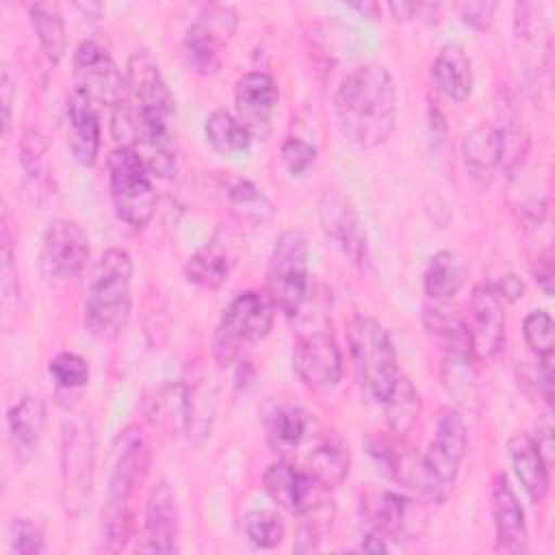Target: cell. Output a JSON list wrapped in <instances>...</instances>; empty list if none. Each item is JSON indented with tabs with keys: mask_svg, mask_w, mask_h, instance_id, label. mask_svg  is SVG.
<instances>
[{
	"mask_svg": "<svg viewBox=\"0 0 555 555\" xmlns=\"http://www.w3.org/2000/svg\"><path fill=\"white\" fill-rule=\"evenodd\" d=\"M334 115L343 137L358 147H377L397 124V87L379 63L351 69L334 98Z\"/></svg>",
	"mask_w": 555,
	"mask_h": 555,
	"instance_id": "1",
	"label": "cell"
},
{
	"mask_svg": "<svg viewBox=\"0 0 555 555\" xmlns=\"http://www.w3.org/2000/svg\"><path fill=\"white\" fill-rule=\"evenodd\" d=\"M150 449L137 427H130L121 436V451H117L106 501L102 507V544L106 551H121L132 533L134 499L147 475Z\"/></svg>",
	"mask_w": 555,
	"mask_h": 555,
	"instance_id": "2",
	"label": "cell"
},
{
	"mask_svg": "<svg viewBox=\"0 0 555 555\" xmlns=\"http://www.w3.org/2000/svg\"><path fill=\"white\" fill-rule=\"evenodd\" d=\"M132 258L124 249H106L85 297V327L98 338H113L130 317Z\"/></svg>",
	"mask_w": 555,
	"mask_h": 555,
	"instance_id": "3",
	"label": "cell"
},
{
	"mask_svg": "<svg viewBox=\"0 0 555 555\" xmlns=\"http://www.w3.org/2000/svg\"><path fill=\"white\" fill-rule=\"evenodd\" d=\"M347 340L362 388L382 403L401 375L388 332L371 317H356L347 325Z\"/></svg>",
	"mask_w": 555,
	"mask_h": 555,
	"instance_id": "4",
	"label": "cell"
},
{
	"mask_svg": "<svg viewBox=\"0 0 555 555\" xmlns=\"http://www.w3.org/2000/svg\"><path fill=\"white\" fill-rule=\"evenodd\" d=\"M273 301L267 293L245 291L223 310L217 325L212 353L219 364L234 362L247 345L260 343L273 327Z\"/></svg>",
	"mask_w": 555,
	"mask_h": 555,
	"instance_id": "5",
	"label": "cell"
},
{
	"mask_svg": "<svg viewBox=\"0 0 555 555\" xmlns=\"http://www.w3.org/2000/svg\"><path fill=\"white\" fill-rule=\"evenodd\" d=\"M312 291L308 243L299 230H284L273 245L267 267V295L286 317H295Z\"/></svg>",
	"mask_w": 555,
	"mask_h": 555,
	"instance_id": "6",
	"label": "cell"
},
{
	"mask_svg": "<svg viewBox=\"0 0 555 555\" xmlns=\"http://www.w3.org/2000/svg\"><path fill=\"white\" fill-rule=\"evenodd\" d=\"M108 182L117 215L134 228L147 225L156 208V191L145 158L132 145H121L111 152Z\"/></svg>",
	"mask_w": 555,
	"mask_h": 555,
	"instance_id": "7",
	"label": "cell"
},
{
	"mask_svg": "<svg viewBox=\"0 0 555 555\" xmlns=\"http://www.w3.org/2000/svg\"><path fill=\"white\" fill-rule=\"evenodd\" d=\"M310 319V314L306 317ZM312 325L304 323L295 336L293 366L299 379L317 392L336 388L343 375V353L325 314H314Z\"/></svg>",
	"mask_w": 555,
	"mask_h": 555,
	"instance_id": "8",
	"label": "cell"
},
{
	"mask_svg": "<svg viewBox=\"0 0 555 555\" xmlns=\"http://www.w3.org/2000/svg\"><path fill=\"white\" fill-rule=\"evenodd\" d=\"M63 505L76 516L89 501L93 481V434L87 418H72L63 425Z\"/></svg>",
	"mask_w": 555,
	"mask_h": 555,
	"instance_id": "9",
	"label": "cell"
},
{
	"mask_svg": "<svg viewBox=\"0 0 555 555\" xmlns=\"http://www.w3.org/2000/svg\"><path fill=\"white\" fill-rule=\"evenodd\" d=\"M236 28V13L225 4H210L189 26L182 54L186 65L204 76H210L221 65V52Z\"/></svg>",
	"mask_w": 555,
	"mask_h": 555,
	"instance_id": "10",
	"label": "cell"
},
{
	"mask_svg": "<svg viewBox=\"0 0 555 555\" xmlns=\"http://www.w3.org/2000/svg\"><path fill=\"white\" fill-rule=\"evenodd\" d=\"M362 516L371 531L397 542L418 538L425 527L423 505L392 490L366 492L362 496Z\"/></svg>",
	"mask_w": 555,
	"mask_h": 555,
	"instance_id": "11",
	"label": "cell"
},
{
	"mask_svg": "<svg viewBox=\"0 0 555 555\" xmlns=\"http://www.w3.org/2000/svg\"><path fill=\"white\" fill-rule=\"evenodd\" d=\"M373 455L386 466V470L410 492L418 494L429 503H442L451 490H447L434 470L429 468L423 453L403 442V438L395 436L392 440H379L373 447Z\"/></svg>",
	"mask_w": 555,
	"mask_h": 555,
	"instance_id": "12",
	"label": "cell"
},
{
	"mask_svg": "<svg viewBox=\"0 0 555 555\" xmlns=\"http://www.w3.org/2000/svg\"><path fill=\"white\" fill-rule=\"evenodd\" d=\"M74 74L76 87L87 91L95 104L119 106L124 102L126 76H121L106 48L98 41H80L74 52Z\"/></svg>",
	"mask_w": 555,
	"mask_h": 555,
	"instance_id": "13",
	"label": "cell"
},
{
	"mask_svg": "<svg viewBox=\"0 0 555 555\" xmlns=\"http://www.w3.org/2000/svg\"><path fill=\"white\" fill-rule=\"evenodd\" d=\"M319 221L325 236L343 251L358 269L369 264V243L362 221L351 202L338 191H325L319 199Z\"/></svg>",
	"mask_w": 555,
	"mask_h": 555,
	"instance_id": "14",
	"label": "cell"
},
{
	"mask_svg": "<svg viewBox=\"0 0 555 555\" xmlns=\"http://www.w3.org/2000/svg\"><path fill=\"white\" fill-rule=\"evenodd\" d=\"M126 93L132 113L171 119L176 106L173 95L160 74L156 59L147 50H134L126 67Z\"/></svg>",
	"mask_w": 555,
	"mask_h": 555,
	"instance_id": "15",
	"label": "cell"
},
{
	"mask_svg": "<svg viewBox=\"0 0 555 555\" xmlns=\"http://www.w3.org/2000/svg\"><path fill=\"white\" fill-rule=\"evenodd\" d=\"M466 449H468V434H466L464 418L453 408L442 410L436 418L434 436L429 440L425 460L447 490H451L455 483Z\"/></svg>",
	"mask_w": 555,
	"mask_h": 555,
	"instance_id": "16",
	"label": "cell"
},
{
	"mask_svg": "<svg viewBox=\"0 0 555 555\" xmlns=\"http://www.w3.org/2000/svg\"><path fill=\"white\" fill-rule=\"evenodd\" d=\"M503 299L492 282L477 284L470 297V336L473 351L481 360H492L505 343V310Z\"/></svg>",
	"mask_w": 555,
	"mask_h": 555,
	"instance_id": "17",
	"label": "cell"
},
{
	"mask_svg": "<svg viewBox=\"0 0 555 555\" xmlns=\"http://www.w3.org/2000/svg\"><path fill=\"white\" fill-rule=\"evenodd\" d=\"M280 91L267 72H247L234 85V104L241 124L251 137H267L278 111Z\"/></svg>",
	"mask_w": 555,
	"mask_h": 555,
	"instance_id": "18",
	"label": "cell"
},
{
	"mask_svg": "<svg viewBox=\"0 0 555 555\" xmlns=\"http://www.w3.org/2000/svg\"><path fill=\"white\" fill-rule=\"evenodd\" d=\"M89 256V241L82 228L69 219H54L43 234L41 260L48 275L74 278L82 271Z\"/></svg>",
	"mask_w": 555,
	"mask_h": 555,
	"instance_id": "19",
	"label": "cell"
},
{
	"mask_svg": "<svg viewBox=\"0 0 555 555\" xmlns=\"http://www.w3.org/2000/svg\"><path fill=\"white\" fill-rule=\"evenodd\" d=\"M178 503L171 486L160 479L152 486L145 503V522H143V542L139 544L141 553H173L178 548Z\"/></svg>",
	"mask_w": 555,
	"mask_h": 555,
	"instance_id": "20",
	"label": "cell"
},
{
	"mask_svg": "<svg viewBox=\"0 0 555 555\" xmlns=\"http://www.w3.org/2000/svg\"><path fill=\"white\" fill-rule=\"evenodd\" d=\"M492 518L496 531V551L509 555L527 553L525 512L505 473H496L492 481Z\"/></svg>",
	"mask_w": 555,
	"mask_h": 555,
	"instance_id": "21",
	"label": "cell"
},
{
	"mask_svg": "<svg viewBox=\"0 0 555 555\" xmlns=\"http://www.w3.org/2000/svg\"><path fill=\"white\" fill-rule=\"evenodd\" d=\"M67 119H69V145L76 160L91 167L100 152V117L93 98L74 85L67 95Z\"/></svg>",
	"mask_w": 555,
	"mask_h": 555,
	"instance_id": "22",
	"label": "cell"
},
{
	"mask_svg": "<svg viewBox=\"0 0 555 555\" xmlns=\"http://www.w3.org/2000/svg\"><path fill=\"white\" fill-rule=\"evenodd\" d=\"M304 470L325 488H336L349 473V447L338 434L314 429Z\"/></svg>",
	"mask_w": 555,
	"mask_h": 555,
	"instance_id": "23",
	"label": "cell"
},
{
	"mask_svg": "<svg viewBox=\"0 0 555 555\" xmlns=\"http://www.w3.org/2000/svg\"><path fill=\"white\" fill-rule=\"evenodd\" d=\"M312 431V416L297 403H280L267 416V440L284 460L295 455Z\"/></svg>",
	"mask_w": 555,
	"mask_h": 555,
	"instance_id": "24",
	"label": "cell"
},
{
	"mask_svg": "<svg viewBox=\"0 0 555 555\" xmlns=\"http://www.w3.org/2000/svg\"><path fill=\"white\" fill-rule=\"evenodd\" d=\"M507 447H509L512 466H514L516 477L520 479L527 496L533 503H542L544 496L548 494L551 477H548V462L542 455L540 447L527 434H514L509 438Z\"/></svg>",
	"mask_w": 555,
	"mask_h": 555,
	"instance_id": "25",
	"label": "cell"
},
{
	"mask_svg": "<svg viewBox=\"0 0 555 555\" xmlns=\"http://www.w3.org/2000/svg\"><path fill=\"white\" fill-rule=\"evenodd\" d=\"M431 78L436 89L447 95L449 100L462 102L473 91V65L470 56L466 54L464 46L457 41L444 43L434 63H431Z\"/></svg>",
	"mask_w": 555,
	"mask_h": 555,
	"instance_id": "26",
	"label": "cell"
},
{
	"mask_svg": "<svg viewBox=\"0 0 555 555\" xmlns=\"http://www.w3.org/2000/svg\"><path fill=\"white\" fill-rule=\"evenodd\" d=\"M423 323L434 345L444 351V358H475L473 336L468 323L462 317L447 312L440 306H429L425 308Z\"/></svg>",
	"mask_w": 555,
	"mask_h": 555,
	"instance_id": "27",
	"label": "cell"
},
{
	"mask_svg": "<svg viewBox=\"0 0 555 555\" xmlns=\"http://www.w3.org/2000/svg\"><path fill=\"white\" fill-rule=\"evenodd\" d=\"M468 275V267L462 254L451 249L436 251L423 273L425 295L434 301H449L460 293Z\"/></svg>",
	"mask_w": 555,
	"mask_h": 555,
	"instance_id": "28",
	"label": "cell"
},
{
	"mask_svg": "<svg viewBox=\"0 0 555 555\" xmlns=\"http://www.w3.org/2000/svg\"><path fill=\"white\" fill-rule=\"evenodd\" d=\"M9 438L17 453H33L46 429V403L37 395H24L7 414Z\"/></svg>",
	"mask_w": 555,
	"mask_h": 555,
	"instance_id": "29",
	"label": "cell"
},
{
	"mask_svg": "<svg viewBox=\"0 0 555 555\" xmlns=\"http://www.w3.org/2000/svg\"><path fill=\"white\" fill-rule=\"evenodd\" d=\"M462 156L473 173H490L503 163L505 134L496 124L475 126L462 141Z\"/></svg>",
	"mask_w": 555,
	"mask_h": 555,
	"instance_id": "30",
	"label": "cell"
},
{
	"mask_svg": "<svg viewBox=\"0 0 555 555\" xmlns=\"http://www.w3.org/2000/svg\"><path fill=\"white\" fill-rule=\"evenodd\" d=\"M30 22L35 26L39 46L46 54V59L56 65L61 63L65 50H67V37H65V24L63 15L56 2H35L28 7Z\"/></svg>",
	"mask_w": 555,
	"mask_h": 555,
	"instance_id": "31",
	"label": "cell"
},
{
	"mask_svg": "<svg viewBox=\"0 0 555 555\" xmlns=\"http://www.w3.org/2000/svg\"><path fill=\"white\" fill-rule=\"evenodd\" d=\"M382 403H384L386 421H388L392 436L405 438L414 429V425L421 416V397H418V390L414 388V384L401 373L399 379L395 382L390 395Z\"/></svg>",
	"mask_w": 555,
	"mask_h": 555,
	"instance_id": "32",
	"label": "cell"
},
{
	"mask_svg": "<svg viewBox=\"0 0 555 555\" xmlns=\"http://www.w3.org/2000/svg\"><path fill=\"white\" fill-rule=\"evenodd\" d=\"M204 132L208 143L221 154H243L251 147V132L225 108H217L206 117Z\"/></svg>",
	"mask_w": 555,
	"mask_h": 555,
	"instance_id": "33",
	"label": "cell"
},
{
	"mask_svg": "<svg viewBox=\"0 0 555 555\" xmlns=\"http://www.w3.org/2000/svg\"><path fill=\"white\" fill-rule=\"evenodd\" d=\"M230 212L247 225H264L273 219L275 208L271 199L251 182V180H236L228 191Z\"/></svg>",
	"mask_w": 555,
	"mask_h": 555,
	"instance_id": "34",
	"label": "cell"
},
{
	"mask_svg": "<svg viewBox=\"0 0 555 555\" xmlns=\"http://www.w3.org/2000/svg\"><path fill=\"white\" fill-rule=\"evenodd\" d=\"M230 271H232V260L217 245H206L197 249L184 264L186 280L202 288H219L228 280Z\"/></svg>",
	"mask_w": 555,
	"mask_h": 555,
	"instance_id": "35",
	"label": "cell"
},
{
	"mask_svg": "<svg viewBox=\"0 0 555 555\" xmlns=\"http://www.w3.org/2000/svg\"><path fill=\"white\" fill-rule=\"evenodd\" d=\"M245 535L258 548H273L284 540V522L278 514L267 509H254L243 520Z\"/></svg>",
	"mask_w": 555,
	"mask_h": 555,
	"instance_id": "36",
	"label": "cell"
},
{
	"mask_svg": "<svg viewBox=\"0 0 555 555\" xmlns=\"http://www.w3.org/2000/svg\"><path fill=\"white\" fill-rule=\"evenodd\" d=\"M522 334L529 345V349L535 353V358H548L553 356L555 347V325L548 312L533 310L525 317Z\"/></svg>",
	"mask_w": 555,
	"mask_h": 555,
	"instance_id": "37",
	"label": "cell"
},
{
	"mask_svg": "<svg viewBox=\"0 0 555 555\" xmlns=\"http://www.w3.org/2000/svg\"><path fill=\"white\" fill-rule=\"evenodd\" d=\"M50 375L59 388L74 390L82 388L89 379V364L85 358L72 351H61L50 360Z\"/></svg>",
	"mask_w": 555,
	"mask_h": 555,
	"instance_id": "38",
	"label": "cell"
},
{
	"mask_svg": "<svg viewBox=\"0 0 555 555\" xmlns=\"http://www.w3.org/2000/svg\"><path fill=\"white\" fill-rule=\"evenodd\" d=\"M9 548L17 555H39L46 551L43 531L33 520L15 518L9 525Z\"/></svg>",
	"mask_w": 555,
	"mask_h": 555,
	"instance_id": "39",
	"label": "cell"
},
{
	"mask_svg": "<svg viewBox=\"0 0 555 555\" xmlns=\"http://www.w3.org/2000/svg\"><path fill=\"white\" fill-rule=\"evenodd\" d=\"M9 215L4 212L2 217V267H0V275H2V306L9 308L11 304H17L20 299V280H17V267H15V258H13V247H11V236H9V223H7Z\"/></svg>",
	"mask_w": 555,
	"mask_h": 555,
	"instance_id": "40",
	"label": "cell"
},
{
	"mask_svg": "<svg viewBox=\"0 0 555 555\" xmlns=\"http://www.w3.org/2000/svg\"><path fill=\"white\" fill-rule=\"evenodd\" d=\"M280 158L293 176H304L314 165L317 150L310 143H306L304 139L291 137L288 141H284V145L280 150Z\"/></svg>",
	"mask_w": 555,
	"mask_h": 555,
	"instance_id": "41",
	"label": "cell"
},
{
	"mask_svg": "<svg viewBox=\"0 0 555 555\" xmlns=\"http://www.w3.org/2000/svg\"><path fill=\"white\" fill-rule=\"evenodd\" d=\"M457 11L466 24H470L477 30H486L492 24L496 2H464L457 4Z\"/></svg>",
	"mask_w": 555,
	"mask_h": 555,
	"instance_id": "42",
	"label": "cell"
},
{
	"mask_svg": "<svg viewBox=\"0 0 555 555\" xmlns=\"http://www.w3.org/2000/svg\"><path fill=\"white\" fill-rule=\"evenodd\" d=\"M533 278L535 282L542 286V291L546 295L553 293V260H551V251L542 254L533 267Z\"/></svg>",
	"mask_w": 555,
	"mask_h": 555,
	"instance_id": "43",
	"label": "cell"
},
{
	"mask_svg": "<svg viewBox=\"0 0 555 555\" xmlns=\"http://www.w3.org/2000/svg\"><path fill=\"white\" fill-rule=\"evenodd\" d=\"M492 286L496 288L503 301H516L518 297H522L525 291V284L518 275H503L499 282H492Z\"/></svg>",
	"mask_w": 555,
	"mask_h": 555,
	"instance_id": "44",
	"label": "cell"
},
{
	"mask_svg": "<svg viewBox=\"0 0 555 555\" xmlns=\"http://www.w3.org/2000/svg\"><path fill=\"white\" fill-rule=\"evenodd\" d=\"M0 91H2V134L7 137L11 130V104H13V82L9 72H2V82H0Z\"/></svg>",
	"mask_w": 555,
	"mask_h": 555,
	"instance_id": "45",
	"label": "cell"
},
{
	"mask_svg": "<svg viewBox=\"0 0 555 555\" xmlns=\"http://www.w3.org/2000/svg\"><path fill=\"white\" fill-rule=\"evenodd\" d=\"M360 551H364V553H384V551H388V548H386L384 538H382L379 533L369 531V533L364 535L362 544H360Z\"/></svg>",
	"mask_w": 555,
	"mask_h": 555,
	"instance_id": "46",
	"label": "cell"
},
{
	"mask_svg": "<svg viewBox=\"0 0 555 555\" xmlns=\"http://www.w3.org/2000/svg\"><path fill=\"white\" fill-rule=\"evenodd\" d=\"M351 9H356V11H360V13L369 15V17H375V15H377V11H379V7H377L375 2H360V4H351Z\"/></svg>",
	"mask_w": 555,
	"mask_h": 555,
	"instance_id": "47",
	"label": "cell"
}]
</instances>
